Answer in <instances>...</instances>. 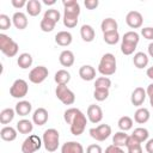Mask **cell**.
Returning a JSON list of instances; mask_svg holds the SVG:
<instances>
[{"instance_id": "cell-1", "label": "cell", "mask_w": 153, "mask_h": 153, "mask_svg": "<svg viewBox=\"0 0 153 153\" xmlns=\"http://www.w3.org/2000/svg\"><path fill=\"white\" fill-rule=\"evenodd\" d=\"M63 120L67 124H69L71 133L75 136H79L84 133L86 124H87V117L85 114L76 109V108H69L63 112Z\"/></svg>"}, {"instance_id": "cell-2", "label": "cell", "mask_w": 153, "mask_h": 153, "mask_svg": "<svg viewBox=\"0 0 153 153\" xmlns=\"http://www.w3.org/2000/svg\"><path fill=\"white\" fill-rule=\"evenodd\" d=\"M116 57L114 54L111 53H106L102 56L99 65H98V72L103 75V76H109L115 74L116 72Z\"/></svg>"}, {"instance_id": "cell-3", "label": "cell", "mask_w": 153, "mask_h": 153, "mask_svg": "<svg viewBox=\"0 0 153 153\" xmlns=\"http://www.w3.org/2000/svg\"><path fill=\"white\" fill-rule=\"evenodd\" d=\"M44 148L48 152H55L59 147V141H60V134L56 129L54 128H49L43 133V137H42Z\"/></svg>"}, {"instance_id": "cell-4", "label": "cell", "mask_w": 153, "mask_h": 153, "mask_svg": "<svg viewBox=\"0 0 153 153\" xmlns=\"http://www.w3.org/2000/svg\"><path fill=\"white\" fill-rule=\"evenodd\" d=\"M0 50L7 57H13L18 54L19 45L10 36H7L5 33H0Z\"/></svg>"}, {"instance_id": "cell-5", "label": "cell", "mask_w": 153, "mask_h": 153, "mask_svg": "<svg viewBox=\"0 0 153 153\" xmlns=\"http://www.w3.org/2000/svg\"><path fill=\"white\" fill-rule=\"evenodd\" d=\"M55 94L57 99L65 105H72L75 102V94L72 90L67 87V85H57L55 90Z\"/></svg>"}, {"instance_id": "cell-6", "label": "cell", "mask_w": 153, "mask_h": 153, "mask_svg": "<svg viewBox=\"0 0 153 153\" xmlns=\"http://www.w3.org/2000/svg\"><path fill=\"white\" fill-rule=\"evenodd\" d=\"M43 141L37 135H29L22 143V152L23 153H35L42 146Z\"/></svg>"}, {"instance_id": "cell-7", "label": "cell", "mask_w": 153, "mask_h": 153, "mask_svg": "<svg viewBox=\"0 0 153 153\" xmlns=\"http://www.w3.org/2000/svg\"><path fill=\"white\" fill-rule=\"evenodd\" d=\"M29 92V86L27 82L24 79H17L14 80V82L12 84L11 88H10V94L13 98H24Z\"/></svg>"}, {"instance_id": "cell-8", "label": "cell", "mask_w": 153, "mask_h": 153, "mask_svg": "<svg viewBox=\"0 0 153 153\" xmlns=\"http://www.w3.org/2000/svg\"><path fill=\"white\" fill-rule=\"evenodd\" d=\"M88 134L96 141H105L111 135V127L109 124H99L88 130Z\"/></svg>"}, {"instance_id": "cell-9", "label": "cell", "mask_w": 153, "mask_h": 153, "mask_svg": "<svg viewBox=\"0 0 153 153\" xmlns=\"http://www.w3.org/2000/svg\"><path fill=\"white\" fill-rule=\"evenodd\" d=\"M49 74V71L47 67L44 66H37L35 68H32L29 73V80L32 82V84H41L43 82L47 76Z\"/></svg>"}, {"instance_id": "cell-10", "label": "cell", "mask_w": 153, "mask_h": 153, "mask_svg": "<svg viewBox=\"0 0 153 153\" xmlns=\"http://www.w3.org/2000/svg\"><path fill=\"white\" fill-rule=\"evenodd\" d=\"M126 23L129 27L131 29H139L142 26L143 23V17L140 12L137 11H130L126 16Z\"/></svg>"}, {"instance_id": "cell-11", "label": "cell", "mask_w": 153, "mask_h": 153, "mask_svg": "<svg viewBox=\"0 0 153 153\" xmlns=\"http://www.w3.org/2000/svg\"><path fill=\"white\" fill-rule=\"evenodd\" d=\"M86 116H87V120H88L91 123H93V124L99 123V122L103 120V111H102V108H100L99 105H96V104L88 105Z\"/></svg>"}, {"instance_id": "cell-12", "label": "cell", "mask_w": 153, "mask_h": 153, "mask_svg": "<svg viewBox=\"0 0 153 153\" xmlns=\"http://www.w3.org/2000/svg\"><path fill=\"white\" fill-rule=\"evenodd\" d=\"M147 97V92L143 87H136L134 88V91L131 92V96H130V102L134 106H141L145 102Z\"/></svg>"}, {"instance_id": "cell-13", "label": "cell", "mask_w": 153, "mask_h": 153, "mask_svg": "<svg viewBox=\"0 0 153 153\" xmlns=\"http://www.w3.org/2000/svg\"><path fill=\"white\" fill-rule=\"evenodd\" d=\"M49 118V114L47 111V109L44 108H38L33 111V115H32V122L37 126H43L47 123Z\"/></svg>"}, {"instance_id": "cell-14", "label": "cell", "mask_w": 153, "mask_h": 153, "mask_svg": "<svg viewBox=\"0 0 153 153\" xmlns=\"http://www.w3.org/2000/svg\"><path fill=\"white\" fill-rule=\"evenodd\" d=\"M61 153H84V147L78 141H68L62 145Z\"/></svg>"}, {"instance_id": "cell-15", "label": "cell", "mask_w": 153, "mask_h": 153, "mask_svg": "<svg viewBox=\"0 0 153 153\" xmlns=\"http://www.w3.org/2000/svg\"><path fill=\"white\" fill-rule=\"evenodd\" d=\"M73 41V36L69 31H60L55 35V42L56 44L61 47H68Z\"/></svg>"}, {"instance_id": "cell-16", "label": "cell", "mask_w": 153, "mask_h": 153, "mask_svg": "<svg viewBox=\"0 0 153 153\" xmlns=\"http://www.w3.org/2000/svg\"><path fill=\"white\" fill-rule=\"evenodd\" d=\"M79 76L85 81H91L96 78V69L90 65H84L79 68Z\"/></svg>"}, {"instance_id": "cell-17", "label": "cell", "mask_w": 153, "mask_h": 153, "mask_svg": "<svg viewBox=\"0 0 153 153\" xmlns=\"http://www.w3.org/2000/svg\"><path fill=\"white\" fill-rule=\"evenodd\" d=\"M12 23L18 30H24L27 26V17L23 12H16L12 17Z\"/></svg>"}, {"instance_id": "cell-18", "label": "cell", "mask_w": 153, "mask_h": 153, "mask_svg": "<svg viewBox=\"0 0 153 153\" xmlns=\"http://www.w3.org/2000/svg\"><path fill=\"white\" fill-rule=\"evenodd\" d=\"M59 61H60V63L63 67H72L74 65V61H75V57H74L73 51H71L68 49L61 51V54L59 56Z\"/></svg>"}, {"instance_id": "cell-19", "label": "cell", "mask_w": 153, "mask_h": 153, "mask_svg": "<svg viewBox=\"0 0 153 153\" xmlns=\"http://www.w3.org/2000/svg\"><path fill=\"white\" fill-rule=\"evenodd\" d=\"M14 110H16V114H17V115L25 117V116H27V115L31 112L32 105H31V103L27 102V100H19V102L16 104Z\"/></svg>"}, {"instance_id": "cell-20", "label": "cell", "mask_w": 153, "mask_h": 153, "mask_svg": "<svg viewBox=\"0 0 153 153\" xmlns=\"http://www.w3.org/2000/svg\"><path fill=\"white\" fill-rule=\"evenodd\" d=\"M148 62H149L148 55L145 54V53H142V51H137V53L134 55V57H133V63H134V66H135L136 68H139V69L147 67Z\"/></svg>"}, {"instance_id": "cell-21", "label": "cell", "mask_w": 153, "mask_h": 153, "mask_svg": "<svg viewBox=\"0 0 153 153\" xmlns=\"http://www.w3.org/2000/svg\"><path fill=\"white\" fill-rule=\"evenodd\" d=\"M17 129H14L13 127H11V126H5L1 130H0V136H1V139L4 140V141H8V142H11V141H14L16 139H17Z\"/></svg>"}, {"instance_id": "cell-22", "label": "cell", "mask_w": 153, "mask_h": 153, "mask_svg": "<svg viewBox=\"0 0 153 153\" xmlns=\"http://www.w3.org/2000/svg\"><path fill=\"white\" fill-rule=\"evenodd\" d=\"M80 36L82 38V41L85 42H92L96 37V32H94V29L88 25V24H84L80 29Z\"/></svg>"}, {"instance_id": "cell-23", "label": "cell", "mask_w": 153, "mask_h": 153, "mask_svg": "<svg viewBox=\"0 0 153 153\" xmlns=\"http://www.w3.org/2000/svg\"><path fill=\"white\" fill-rule=\"evenodd\" d=\"M149 117H151L149 110L146 108H139L134 114V121L139 124H143V123L148 122Z\"/></svg>"}, {"instance_id": "cell-24", "label": "cell", "mask_w": 153, "mask_h": 153, "mask_svg": "<svg viewBox=\"0 0 153 153\" xmlns=\"http://www.w3.org/2000/svg\"><path fill=\"white\" fill-rule=\"evenodd\" d=\"M25 7H26V12L29 13V16L36 17V16H38L41 13L42 4L38 0H29Z\"/></svg>"}, {"instance_id": "cell-25", "label": "cell", "mask_w": 153, "mask_h": 153, "mask_svg": "<svg viewBox=\"0 0 153 153\" xmlns=\"http://www.w3.org/2000/svg\"><path fill=\"white\" fill-rule=\"evenodd\" d=\"M100 29H102L103 33H105V32H110V31H117V29H118V24H117V22H116L114 18L109 17V18L103 19V22L100 23Z\"/></svg>"}, {"instance_id": "cell-26", "label": "cell", "mask_w": 153, "mask_h": 153, "mask_svg": "<svg viewBox=\"0 0 153 153\" xmlns=\"http://www.w3.org/2000/svg\"><path fill=\"white\" fill-rule=\"evenodd\" d=\"M54 80L57 85H67L69 81H71V74L66 69H59L56 73H55V76H54Z\"/></svg>"}, {"instance_id": "cell-27", "label": "cell", "mask_w": 153, "mask_h": 153, "mask_svg": "<svg viewBox=\"0 0 153 153\" xmlns=\"http://www.w3.org/2000/svg\"><path fill=\"white\" fill-rule=\"evenodd\" d=\"M32 62H33L32 56L29 53H23L17 59V63H18L19 68H22V69H27L29 67H31Z\"/></svg>"}, {"instance_id": "cell-28", "label": "cell", "mask_w": 153, "mask_h": 153, "mask_svg": "<svg viewBox=\"0 0 153 153\" xmlns=\"http://www.w3.org/2000/svg\"><path fill=\"white\" fill-rule=\"evenodd\" d=\"M17 130L20 134H30L33 130V124H32L31 121H29L26 118H23V120L17 122Z\"/></svg>"}, {"instance_id": "cell-29", "label": "cell", "mask_w": 153, "mask_h": 153, "mask_svg": "<svg viewBox=\"0 0 153 153\" xmlns=\"http://www.w3.org/2000/svg\"><path fill=\"white\" fill-rule=\"evenodd\" d=\"M16 116V110L11 108H6L0 112V123L1 124H8L13 121Z\"/></svg>"}, {"instance_id": "cell-30", "label": "cell", "mask_w": 153, "mask_h": 153, "mask_svg": "<svg viewBox=\"0 0 153 153\" xmlns=\"http://www.w3.org/2000/svg\"><path fill=\"white\" fill-rule=\"evenodd\" d=\"M128 137L129 135L126 134V131H117L115 133L114 137H112V145L117 146V147H124L127 145V141H128Z\"/></svg>"}, {"instance_id": "cell-31", "label": "cell", "mask_w": 153, "mask_h": 153, "mask_svg": "<svg viewBox=\"0 0 153 153\" xmlns=\"http://www.w3.org/2000/svg\"><path fill=\"white\" fill-rule=\"evenodd\" d=\"M79 16L76 14H72V13H63V25L68 29H72V27H75L76 24H78V19Z\"/></svg>"}, {"instance_id": "cell-32", "label": "cell", "mask_w": 153, "mask_h": 153, "mask_svg": "<svg viewBox=\"0 0 153 153\" xmlns=\"http://www.w3.org/2000/svg\"><path fill=\"white\" fill-rule=\"evenodd\" d=\"M137 141H140L141 143L142 142H146L148 140V136H149V133L146 128H142V127H139V128H135L133 134H131Z\"/></svg>"}, {"instance_id": "cell-33", "label": "cell", "mask_w": 153, "mask_h": 153, "mask_svg": "<svg viewBox=\"0 0 153 153\" xmlns=\"http://www.w3.org/2000/svg\"><path fill=\"white\" fill-rule=\"evenodd\" d=\"M103 39L106 44L114 45L120 41V33L118 31H110V32H105L103 33Z\"/></svg>"}, {"instance_id": "cell-34", "label": "cell", "mask_w": 153, "mask_h": 153, "mask_svg": "<svg viewBox=\"0 0 153 153\" xmlns=\"http://www.w3.org/2000/svg\"><path fill=\"white\" fill-rule=\"evenodd\" d=\"M117 124H118V128L122 131H127V130H129V129L133 128V120L129 116H122L118 120Z\"/></svg>"}, {"instance_id": "cell-35", "label": "cell", "mask_w": 153, "mask_h": 153, "mask_svg": "<svg viewBox=\"0 0 153 153\" xmlns=\"http://www.w3.org/2000/svg\"><path fill=\"white\" fill-rule=\"evenodd\" d=\"M139 41H140V36L135 31H128L122 37V42H127V43H131V44H136V45H137Z\"/></svg>"}, {"instance_id": "cell-36", "label": "cell", "mask_w": 153, "mask_h": 153, "mask_svg": "<svg viewBox=\"0 0 153 153\" xmlns=\"http://www.w3.org/2000/svg\"><path fill=\"white\" fill-rule=\"evenodd\" d=\"M55 25H56L55 22H53V20H50L48 18H44V17L42 18V20L39 23V27H41V30L43 32H51L55 29Z\"/></svg>"}, {"instance_id": "cell-37", "label": "cell", "mask_w": 153, "mask_h": 153, "mask_svg": "<svg viewBox=\"0 0 153 153\" xmlns=\"http://www.w3.org/2000/svg\"><path fill=\"white\" fill-rule=\"evenodd\" d=\"M111 86V80L108 76H99L94 81V88H106L109 90Z\"/></svg>"}, {"instance_id": "cell-38", "label": "cell", "mask_w": 153, "mask_h": 153, "mask_svg": "<svg viewBox=\"0 0 153 153\" xmlns=\"http://www.w3.org/2000/svg\"><path fill=\"white\" fill-rule=\"evenodd\" d=\"M93 97H94L96 100L103 102L109 97V90H106V88H94Z\"/></svg>"}, {"instance_id": "cell-39", "label": "cell", "mask_w": 153, "mask_h": 153, "mask_svg": "<svg viewBox=\"0 0 153 153\" xmlns=\"http://www.w3.org/2000/svg\"><path fill=\"white\" fill-rule=\"evenodd\" d=\"M43 17H44V18H48V19L55 22V23H57V22L60 20V18H61V14H60V12H59L57 10H55V8H49V10H47V11L44 12V16H43Z\"/></svg>"}, {"instance_id": "cell-40", "label": "cell", "mask_w": 153, "mask_h": 153, "mask_svg": "<svg viewBox=\"0 0 153 153\" xmlns=\"http://www.w3.org/2000/svg\"><path fill=\"white\" fill-rule=\"evenodd\" d=\"M136 49V44H131V43H127V42H122L121 43V51L124 55H131Z\"/></svg>"}, {"instance_id": "cell-41", "label": "cell", "mask_w": 153, "mask_h": 153, "mask_svg": "<svg viewBox=\"0 0 153 153\" xmlns=\"http://www.w3.org/2000/svg\"><path fill=\"white\" fill-rule=\"evenodd\" d=\"M12 25V20L7 14H0V29L1 30H8Z\"/></svg>"}, {"instance_id": "cell-42", "label": "cell", "mask_w": 153, "mask_h": 153, "mask_svg": "<svg viewBox=\"0 0 153 153\" xmlns=\"http://www.w3.org/2000/svg\"><path fill=\"white\" fill-rule=\"evenodd\" d=\"M141 35L143 36V38H146L148 41H153V27L146 26V27L141 29Z\"/></svg>"}, {"instance_id": "cell-43", "label": "cell", "mask_w": 153, "mask_h": 153, "mask_svg": "<svg viewBox=\"0 0 153 153\" xmlns=\"http://www.w3.org/2000/svg\"><path fill=\"white\" fill-rule=\"evenodd\" d=\"M86 153H103V149L97 143H93V145H90L87 146L86 148Z\"/></svg>"}, {"instance_id": "cell-44", "label": "cell", "mask_w": 153, "mask_h": 153, "mask_svg": "<svg viewBox=\"0 0 153 153\" xmlns=\"http://www.w3.org/2000/svg\"><path fill=\"white\" fill-rule=\"evenodd\" d=\"M84 5L87 10H96L99 5V1L98 0H85L84 1Z\"/></svg>"}, {"instance_id": "cell-45", "label": "cell", "mask_w": 153, "mask_h": 153, "mask_svg": "<svg viewBox=\"0 0 153 153\" xmlns=\"http://www.w3.org/2000/svg\"><path fill=\"white\" fill-rule=\"evenodd\" d=\"M104 153H124V151L122 149V147H117L115 145H110L105 148Z\"/></svg>"}, {"instance_id": "cell-46", "label": "cell", "mask_w": 153, "mask_h": 153, "mask_svg": "<svg viewBox=\"0 0 153 153\" xmlns=\"http://www.w3.org/2000/svg\"><path fill=\"white\" fill-rule=\"evenodd\" d=\"M11 4H12V6L14 8L19 10V8H23L24 6H26L27 1L26 0H11Z\"/></svg>"}, {"instance_id": "cell-47", "label": "cell", "mask_w": 153, "mask_h": 153, "mask_svg": "<svg viewBox=\"0 0 153 153\" xmlns=\"http://www.w3.org/2000/svg\"><path fill=\"white\" fill-rule=\"evenodd\" d=\"M127 149H128L127 153H142V147H141V145L130 146V147H127Z\"/></svg>"}, {"instance_id": "cell-48", "label": "cell", "mask_w": 153, "mask_h": 153, "mask_svg": "<svg viewBox=\"0 0 153 153\" xmlns=\"http://www.w3.org/2000/svg\"><path fill=\"white\" fill-rule=\"evenodd\" d=\"M146 92H147V96L149 98V103H151V106L153 108V84H149L146 88Z\"/></svg>"}, {"instance_id": "cell-49", "label": "cell", "mask_w": 153, "mask_h": 153, "mask_svg": "<svg viewBox=\"0 0 153 153\" xmlns=\"http://www.w3.org/2000/svg\"><path fill=\"white\" fill-rule=\"evenodd\" d=\"M145 148H146L147 153H153V139H149V140L146 141Z\"/></svg>"}, {"instance_id": "cell-50", "label": "cell", "mask_w": 153, "mask_h": 153, "mask_svg": "<svg viewBox=\"0 0 153 153\" xmlns=\"http://www.w3.org/2000/svg\"><path fill=\"white\" fill-rule=\"evenodd\" d=\"M146 74H147V76H148L149 79H152V80H153V66H151V67H148V68H147Z\"/></svg>"}, {"instance_id": "cell-51", "label": "cell", "mask_w": 153, "mask_h": 153, "mask_svg": "<svg viewBox=\"0 0 153 153\" xmlns=\"http://www.w3.org/2000/svg\"><path fill=\"white\" fill-rule=\"evenodd\" d=\"M147 50H148V55H149L151 57H153V42H151V43L148 44Z\"/></svg>"}, {"instance_id": "cell-52", "label": "cell", "mask_w": 153, "mask_h": 153, "mask_svg": "<svg viewBox=\"0 0 153 153\" xmlns=\"http://www.w3.org/2000/svg\"><path fill=\"white\" fill-rule=\"evenodd\" d=\"M56 1L55 0H43V4H45V5H54Z\"/></svg>"}]
</instances>
